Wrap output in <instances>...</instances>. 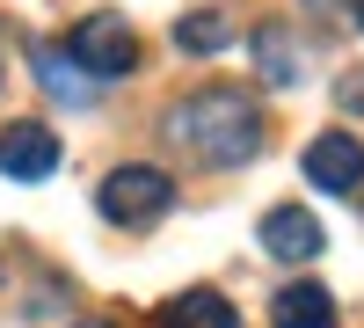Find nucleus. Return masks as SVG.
Masks as SVG:
<instances>
[{"instance_id":"8","label":"nucleus","mask_w":364,"mask_h":328,"mask_svg":"<svg viewBox=\"0 0 364 328\" xmlns=\"http://www.w3.org/2000/svg\"><path fill=\"white\" fill-rule=\"evenodd\" d=\"M269 328H336V292L321 285H284L269 300Z\"/></svg>"},{"instance_id":"13","label":"nucleus","mask_w":364,"mask_h":328,"mask_svg":"<svg viewBox=\"0 0 364 328\" xmlns=\"http://www.w3.org/2000/svg\"><path fill=\"white\" fill-rule=\"evenodd\" d=\"M80 328H102V321H80Z\"/></svg>"},{"instance_id":"6","label":"nucleus","mask_w":364,"mask_h":328,"mask_svg":"<svg viewBox=\"0 0 364 328\" xmlns=\"http://www.w3.org/2000/svg\"><path fill=\"white\" fill-rule=\"evenodd\" d=\"M262 248L277 263H314L328 248V233H321V219L306 204H277V212H262Z\"/></svg>"},{"instance_id":"5","label":"nucleus","mask_w":364,"mask_h":328,"mask_svg":"<svg viewBox=\"0 0 364 328\" xmlns=\"http://www.w3.org/2000/svg\"><path fill=\"white\" fill-rule=\"evenodd\" d=\"M51 168H58V139H51V125L22 117V125L0 132V175H8V183H44Z\"/></svg>"},{"instance_id":"10","label":"nucleus","mask_w":364,"mask_h":328,"mask_svg":"<svg viewBox=\"0 0 364 328\" xmlns=\"http://www.w3.org/2000/svg\"><path fill=\"white\" fill-rule=\"evenodd\" d=\"M248 44H255V73H262L269 88H291V80H299V37H291L284 22H262Z\"/></svg>"},{"instance_id":"1","label":"nucleus","mask_w":364,"mask_h":328,"mask_svg":"<svg viewBox=\"0 0 364 328\" xmlns=\"http://www.w3.org/2000/svg\"><path fill=\"white\" fill-rule=\"evenodd\" d=\"M168 139L182 154H197L204 168H240L262 154V110L240 88H197L168 110Z\"/></svg>"},{"instance_id":"2","label":"nucleus","mask_w":364,"mask_h":328,"mask_svg":"<svg viewBox=\"0 0 364 328\" xmlns=\"http://www.w3.org/2000/svg\"><path fill=\"white\" fill-rule=\"evenodd\" d=\"M66 51L80 58L95 80H124V73H139V29L117 15V8H102V15H80L73 29H66Z\"/></svg>"},{"instance_id":"4","label":"nucleus","mask_w":364,"mask_h":328,"mask_svg":"<svg viewBox=\"0 0 364 328\" xmlns=\"http://www.w3.org/2000/svg\"><path fill=\"white\" fill-rule=\"evenodd\" d=\"M299 168H306V183L321 197H357L364 190V139L357 132H321L306 154H299Z\"/></svg>"},{"instance_id":"12","label":"nucleus","mask_w":364,"mask_h":328,"mask_svg":"<svg viewBox=\"0 0 364 328\" xmlns=\"http://www.w3.org/2000/svg\"><path fill=\"white\" fill-rule=\"evenodd\" d=\"M314 15H328V22H343V29H364V0H306Z\"/></svg>"},{"instance_id":"7","label":"nucleus","mask_w":364,"mask_h":328,"mask_svg":"<svg viewBox=\"0 0 364 328\" xmlns=\"http://www.w3.org/2000/svg\"><path fill=\"white\" fill-rule=\"evenodd\" d=\"M37 80L51 88L58 102H95V88H102V80L87 73V66H80V58H73L66 44H37Z\"/></svg>"},{"instance_id":"11","label":"nucleus","mask_w":364,"mask_h":328,"mask_svg":"<svg viewBox=\"0 0 364 328\" xmlns=\"http://www.w3.org/2000/svg\"><path fill=\"white\" fill-rule=\"evenodd\" d=\"M175 44H182V51H197V58H211V51H226V44H233V22H226L219 8H197V15H182V22H175Z\"/></svg>"},{"instance_id":"9","label":"nucleus","mask_w":364,"mask_h":328,"mask_svg":"<svg viewBox=\"0 0 364 328\" xmlns=\"http://www.w3.org/2000/svg\"><path fill=\"white\" fill-rule=\"evenodd\" d=\"M161 328H240V314L211 285H197V292H175V300L161 307Z\"/></svg>"},{"instance_id":"3","label":"nucleus","mask_w":364,"mask_h":328,"mask_svg":"<svg viewBox=\"0 0 364 328\" xmlns=\"http://www.w3.org/2000/svg\"><path fill=\"white\" fill-rule=\"evenodd\" d=\"M95 204H102V219L109 226H154L168 204H175V183L161 168H146V161H132V168H117V175H102V190H95Z\"/></svg>"}]
</instances>
